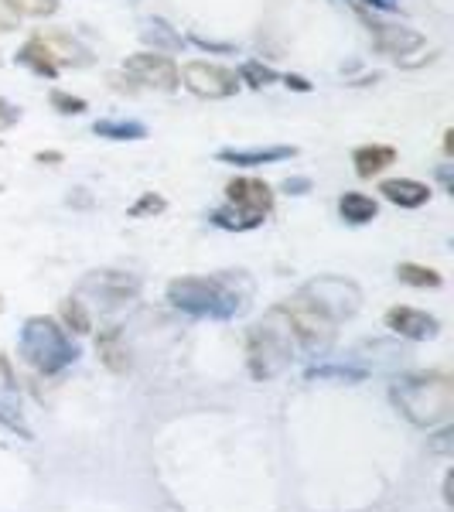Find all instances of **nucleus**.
Segmentation results:
<instances>
[{
    "label": "nucleus",
    "instance_id": "f8f14e48",
    "mask_svg": "<svg viewBox=\"0 0 454 512\" xmlns=\"http://www.w3.org/2000/svg\"><path fill=\"white\" fill-rule=\"evenodd\" d=\"M386 328L400 338H410V342H431V338H437V332H441V321L420 308L400 304V308L386 311Z\"/></svg>",
    "mask_w": 454,
    "mask_h": 512
},
{
    "label": "nucleus",
    "instance_id": "4be33fe9",
    "mask_svg": "<svg viewBox=\"0 0 454 512\" xmlns=\"http://www.w3.org/2000/svg\"><path fill=\"white\" fill-rule=\"evenodd\" d=\"M212 226H219V229H226V233H250V229H260L263 222L260 219H253V216H246V212H239L233 209V205H222V209H216L209 216Z\"/></svg>",
    "mask_w": 454,
    "mask_h": 512
},
{
    "label": "nucleus",
    "instance_id": "aec40b11",
    "mask_svg": "<svg viewBox=\"0 0 454 512\" xmlns=\"http://www.w3.org/2000/svg\"><path fill=\"white\" fill-rule=\"evenodd\" d=\"M18 62L24 65V69H31L35 76H45V79H55L59 76V65L52 62V55L45 52V45H41L38 38H31L28 45L18 52Z\"/></svg>",
    "mask_w": 454,
    "mask_h": 512
},
{
    "label": "nucleus",
    "instance_id": "423d86ee",
    "mask_svg": "<svg viewBox=\"0 0 454 512\" xmlns=\"http://www.w3.org/2000/svg\"><path fill=\"white\" fill-rule=\"evenodd\" d=\"M301 294L315 304L321 315L332 318V321L352 318L359 311V304H362L359 287L352 284V280H342V277H318V280H311Z\"/></svg>",
    "mask_w": 454,
    "mask_h": 512
},
{
    "label": "nucleus",
    "instance_id": "9d476101",
    "mask_svg": "<svg viewBox=\"0 0 454 512\" xmlns=\"http://www.w3.org/2000/svg\"><path fill=\"white\" fill-rule=\"evenodd\" d=\"M226 202L253 219H267L274 212V188L260 178H233L226 181Z\"/></svg>",
    "mask_w": 454,
    "mask_h": 512
},
{
    "label": "nucleus",
    "instance_id": "dca6fc26",
    "mask_svg": "<svg viewBox=\"0 0 454 512\" xmlns=\"http://www.w3.org/2000/svg\"><path fill=\"white\" fill-rule=\"evenodd\" d=\"M352 164H356L359 178H376L383 175L390 164H396V147L390 144H362L352 151Z\"/></svg>",
    "mask_w": 454,
    "mask_h": 512
},
{
    "label": "nucleus",
    "instance_id": "ea45409f",
    "mask_svg": "<svg viewBox=\"0 0 454 512\" xmlns=\"http://www.w3.org/2000/svg\"><path fill=\"white\" fill-rule=\"evenodd\" d=\"M0 65H4V59H0Z\"/></svg>",
    "mask_w": 454,
    "mask_h": 512
},
{
    "label": "nucleus",
    "instance_id": "39448f33",
    "mask_svg": "<svg viewBox=\"0 0 454 512\" xmlns=\"http://www.w3.org/2000/svg\"><path fill=\"white\" fill-rule=\"evenodd\" d=\"M280 308H284L287 321H291L294 338H297V342H301L311 355H325L328 349H332V342H335V321L321 315V311L308 301V297L297 294L294 301L280 304Z\"/></svg>",
    "mask_w": 454,
    "mask_h": 512
},
{
    "label": "nucleus",
    "instance_id": "a211bd4d",
    "mask_svg": "<svg viewBox=\"0 0 454 512\" xmlns=\"http://www.w3.org/2000/svg\"><path fill=\"white\" fill-rule=\"evenodd\" d=\"M338 216L349 226H366L379 216V205L373 195H362V192H345L338 198Z\"/></svg>",
    "mask_w": 454,
    "mask_h": 512
},
{
    "label": "nucleus",
    "instance_id": "c85d7f7f",
    "mask_svg": "<svg viewBox=\"0 0 454 512\" xmlns=\"http://www.w3.org/2000/svg\"><path fill=\"white\" fill-rule=\"evenodd\" d=\"M21 24V14L11 7V0H0V35H7V31H14Z\"/></svg>",
    "mask_w": 454,
    "mask_h": 512
},
{
    "label": "nucleus",
    "instance_id": "20e7f679",
    "mask_svg": "<svg viewBox=\"0 0 454 512\" xmlns=\"http://www.w3.org/2000/svg\"><path fill=\"white\" fill-rule=\"evenodd\" d=\"M21 359L31 369H38L41 376H59L72 362L79 359V349L72 345V338L65 335L62 325H55L52 318H28L21 328Z\"/></svg>",
    "mask_w": 454,
    "mask_h": 512
},
{
    "label": "nucleus",
    "instance_id": "5701e85b",
    "mask_svg": "<svg viewBox=\"0 0 454 512\" xmlns=\"http://www.w3.org/2000/svg\"><path fill=\"white\" fill-rule=\"evenodd\" d=\"M396 277L410 287H420V291H427V287L434 291V287L444 284V277L437 274L434 267H420V263H400V267H396Z\"/></svg>",
    "mask_w": 454,
    "mask_h": 512
},
{
    "label": "nucleus",
    "instance_id": "6ab92c4d",
    "mask_svg": "<svg viewBox=\"0 0 454 512\" xmlns=\"http://www.w3.org/2000/svg\"><path fill=\"white\" fill-rule=\"evenodd\" d=\"M140 38H144V45H151L154 52H161V55L178 52V48H181V35H178L175 28H171L168 21H161V18L147 21L144 31H140Z\"/></svg>",
    "mask_w": 454,
    "mask_h": 512
},
{
    "label": "nucleus",
    "instance_id": "7ed1b4c3",
    "mask_svg": "<svg viewBox=\"0 0 454 512\" xmlns=\"http://www.w3.org/2000/svg\"><path fill=\"white\" fill-rule=\"evenodd\" d=\"M393 403L414 420V424L434 427L451 417L454 383H451V376H444V373L407 376L393 386Z\"/></svg>",
    "mask_w": 454,
    "mask_h": 512
},
{
    "label": "nucleus",
    "instance_id": "58836bf2",
    "mask_svg": "<svg viewBox=\"0 0 454 512\" xmlns=\"http://www.w3.org/2000/svg\"><path fill=\"white\" fill-rule=\"evenodd\" d=\"M0 311H4V297H0Z\"/></svg>",
    "mask_w": 454,
    "mask_h": 512
},
{
    "label": "nucleus",
    "instance_id": "e433bc0d",
    "mask_svg": "<svg viewBox=\"0 0 454 512\" xmlns=\"http://www.w3.org/2000/svg\"><path fill=\"white\" fill-rule=\"evenodd\" d=\"M444 154H448V158L454 154V130H451V127L444 130Z\"/></svg>",
    "mask_w": 454,
    "mask_h": 512
},
{
    "label": "nucleus",
    "instance_id": "393cba45",
    "mask_svg": "<svg viewBox=\"0 0 454 512\" xmlns=\"http://www.w3.org/2000/svg\"><path fill=\"white\" fill-rule=\"evenodd\" d=\"M239 82H246L250 89H263V86H270V82H277V72L270 69V65H263L257 59H250V62H243L239 65Z\"/></svg>",
    "mask_w": 454,
    "mask_h": 512
},
{
    "label": "nucleus",
    "instance_id": "ddd939ff",
    "mask_svg": "<svg viewBox=\"0 0 454 512\" xmlns=\"http://www.w3.org/2000/svg\"><path fill=\"white\" fill-rule=\"evenodd\" d=\"M294 154H297V147H291V144H270V147H246V151L226 147V151H219L216 158L222 164H236V168H260V164L287 161V158H294Z\"/></svg>",
    "mask_w": 454,
    "mask_h": 512
},
{
    "label": "nucleus",
    "instance_id": "a878e982",
    "mask_svg": "<svg viewBox=\"0 0 454 512\" xmlns=\"http://www.w3.org/2000/svg\"><path fill=\"white\" fill-rule=\"evenodd\" d=\"M48 103H52V110H59L62 117H79V113H86V110H89L86 99L65 93V89H52V93H48Z\"/></svg>",
    "mask_w": 454,
    "mask_h": 512
},
{
    "label": "nucleus",
    "instance_id": "c9c22d12",
    "mask_svg": "<svg viewBox=\"0 0 454 512\" xmlns=\"http://www.w3.org/2000/svg\"><path fill=\"white\" fill-rule=\"evenodd\" d=\"M0 383H4V386H14V373H11V366H7L4 355H0Z\"/></svg>",
    "mask_w": 454,
    "mask_h": 512
},
{
    "label": "nucleus",
    "instance_id": "9b49d317",
    "mask_svg": "<svg viewBox=\"0 0 454 512\" xmlns=\"http://www.w3.org/2000/svg\"><path fill=\"white\" fill-rule=\"evenodd\" d=\"M369 24V35H373L376 48L383 55H393V59H403L410 52H420L427 45V38L420 35L414 28H403V24H386V21H376V18H366Z\"/></svg>",
    "mask_w": 454,
    "mask_h": 512
},
{
    "label": "nucleus",
    "instance_id": "f3484780",
    "mask_svg": "<svg viewBox=\"0 0 454 512\" xmlns=\"http://www.w3.org/2000/svg\"><path fill=\"white\" fill-rule=\"evenodd\" d=\"M96 352H99V359H103V366L110 369V373H127V369H130V352H127V342H123L120 328H106V332H99Z\"/></svg>",
    "mask_w": 454,
    "mask_h": 512
},
{
    "label": "nucleus",
    "instance_id": "cd10ccee",
    "mask_svg": "<svg viewBox=\"0 0 454 512\" xmlns=\"http://www.w3.org/2000/svg\"><path fill=\"white\" fill-rule=\"evenodd\" d=\"M168 209V202H164L161 195H154V192H144L137 198L134 205L127 209V216L130 219H147V216H161V212Z\"/></svg>",
    "mask_w": 454,
    "mask_h": 512
},
{
    "label": "nucleus",
    "instance_id": "bb28decb",
    "mask_svg": "<svg viewBox=\"0 0 454 512\" xmlns=\"http://www.w3.org/2000/svg\"><path fill=\"white\" fill-rule=\"evenodd\" d=\"M62 0H11V7L21 18H52Z\"/></svg>",
    "mask_w": 454,
    "mask_h": 512
},
{
    "label": "nucleus",
    "instance_id": "412c9836",
    "mask_svg": "<svg viewBox=\"0 0 454 512\" xmlns=\"http://www.w3.org/2000/svg\"><path fill=\"white\" fill-rule=\"evenodd\" d=\"M93 134L106 140H147V127L140 120H96Z\"/></svg>",
    "mask_w": 454,
    "mask_h": 512
},
{
    "label": "nucleus",
    "instance_id": "a19ab883",
    "mask_svg": "<svg viewBox=\"0 0 454 512\" xmlns=\"http://www.w3.org/2000/svg\"><path fill=\"white\" fill-rule=\"evenodd\" d=\"M0 144H4V140H0Z\"/></svg>",
    "mask_w": 454,
    "mask_h": 512
},
{
    "label": "nucleus",
    "instance_id": "c756f323",
    "mask_svg": "<svg viewBox=\"0 0 454 512\" xmlns=\"http://www.w3.org/2000/svg\"><path fill=\"white\" fill-rule=\"evenodd\" d=\"M18 120H21V110L14 103H7L4 96H0V130H11Z\"/></svg>",
    "mask_w": 454,
    "mask_h": 512
},
{
    "label": "nucleus",
    "instance_id": "0eeeda50",
    "mask_svg": "<svg viewBox=\"0 0 454 512\" xmlns=\"http://www.w3.org/2000/svg\"><path fill=\"white\" fill-rule=\"evenodd\" d=\"M181 82H185L188 93H195L198 99H229L239 93V76L226 65L216 62H202L192 59L178 69Z\"/></svg>",
    "mask_w": 454,
    "mask_h": 512
},
{
    "label": "nucleus",
    "instance_id": "f257e3e1",
    "mask_svg": "<svg viewBox=\"0 0 454 512\" xmlns=\"http://www.w3.org/2000/svg\"><path fill=\"white\" fill-rule=\"evenodd\" d=\"M253 284L243 270H226L212 277H178L168 284V301L192 318L229 321L250 308Z\"/></svg>",
    "mask_w": 454,
    "mask_h": 512
},
{
    "label": "nucleus",
    "instance_id": "b1692460",
    "mask_svg": "<svg viewBox=\"0 0 454 512\" xmlns=\"http://www.w3.org/2000/svg\"><path fill=\"white\" fill-rule=\"evenodd\" d=\"M59 315H62V321L76 335H89V332H93V318H89L86 301H82V297H65L62 308H59Z\"/></svg>",
    "mask_w": 454,
    "mask_h": 512
},
{
    "label": "nucleus",
    "instance_id": "f704fd0d",
    "mask_svg": "<svg viewBox=\"0 0 454 512\" xmlns=\"http://www.w3.org/2000/svg\"><path fill=\"white\" fill-rule=\"evenodd\" d=\"M437 178H441L444 192H454V181H451V164H441V168H437Z\"/></svg>",
    "mask_w": 454,
    "mask_h": 512
},
{
    "label": "nucleus",
    "instance_id": "1a4fd4ad",
    "mask_svg": "<svg viewBox=\"0 0 454 512\" xmlns=\"http://www.w3.org/2000/svg\"><path fill=\"white\" fill-rule=\"evenodd\" d=\"M123 76H130L140 86H151L158 93H175L181 86V76H178V65L161 52H140V55H130L123 62Z\"/></svg>",
    "mask_w": 454,
    "mask_h": 512
},
{
    "label": "nucleus",
    "instance_id": "2f4dec72",
    "mask_svg": "<svg viewBox=\"0 0 454 512\" xmlns=\"http://www.w3.org/2000/svg\"><path fill=\"white\" fill-rule=\"evenodd\" d=\"M284 86H287V89H294V93H311V89H315L304 76H297V72H287V76H284Z\"/></svg>",
    "mask_w": 454,
    "mask_h": 512
},
{
    "label": "nucleus",
    "instance_id": "473e14b6",
    "mask_svg": "<svg viewBox=\"0 0 454 512\" xmlns=\"http://www.w3.org/2000/svg\"><path fill=\"white\" fill-rule=\"evenodd\" d=\"M198 48H205V52H233V45H219V41H205V38H192Z\"/></svg>",
    "mask_w": 454,
    "mask_h": 512
},
{
    "label": "nucleus",
    "instance_id": "7c9ffc66",
    "mask_svg": "<svg viewBox=\"0 0 454 512\" xmlns=\"http://www.w3.org/2000/svg\"><path fill=\"white\" fill-rule=\"evenodd\" d=\"M311 188H315V181H311V178H287L284 185H280V192H287V195H308Z\"/></svg>",
    "mask_w": 454,
    "mask_h": 512
},
{
    "label": "nucleus",
    "instance_id": "4c0bfd02",
    "mask_svg": "<svg viewBox=\"0 0 454 512\" xmlns=\"http://www.w3.org/2000/svg\"><path fill=\"white\" fill-rule=\"evenodd\" d=\"M379 4H383L386 11H393V7H396V0H379Z\"/></svg>",
    "mask_w": 454,
    "mask_h": 512
},
{
    "label": "nucleus",
    "instance_id": "72a5a7b5",
    "mask_svg": "<svg viewBox=\"0 0 454 512\" xmlns=\"http://www.w3.org/2000/svg\"><path fill=\"white\" fill-rule=\"evenodd\" d=\"M35 161H38V164H62L65 158H62V151H38V154H35Z\"/></svg>",
    "mask_w": 454,
    "mask_h": 512
},
{
    "label": "nucleus",
    "instance_id": "f03ea898",
    "mask_svg": "<svg viewBox=\"0 0 454 512\" xmlns=\"http://www.w3.org/2000/svg\"><path fill=\"white\" fill-rule=\"evenodd\" d=\"M294 328L284 308H274L260 325L246 332V355H250V373L257 379H274L294 362Z\"/></svg>",
    "mask_w": 454,
    "mask_h": 512
},
{
    "label": "nucleus",
    "instance_id": "2eb2a0df",
    "mask_svg": "<svg viewBox=\"0 0 454 512\" xmlns=\"http://www.w3.org/2000/svg\"><path fill=\"white\" fill-rule=\"evenodd\" d=\"M41 45H45V52L52 55V62L59 65H89L93 59H89V52L79 45L72 35H65V31H45V35H35Z\"/></svg>",
    "mask_w": 454,
    "mask_h": 512
},
{
    "label": "nucleus",
    "instance_id": "6e6552de",
    "mask_svg": "<svg viewBox=\"0 0 454 512\" xmlns=\"http://www.w3.org/2000/svg\"><path fill=\"white\" fill-rule=\"evenodd\" d=\"M140 294V277L123 274V270H93L86 280L79 284L76 297H93L103 311H113L120 304L134 301Z\"/></svg>",
    "mask_w": 454,
    "mask_h": 512
},
{
    "label": "nucleus",
    "instance_id": "4468645a",
    "mask_svg": "<svg viewBox=\"0 0 454 512\" xmlns=\"http://www.w3.org/2000/svg\"><path fill=\"white\" fill-rule=\"evenodd\" d=\"M379 192H383L386 202H393L396 209H424V205L431 202L434 188L417 178H386L383 185H379Z\"/></svg>",
    "mask_w": 454,
    "mask_h": 512
}]
</instances>
